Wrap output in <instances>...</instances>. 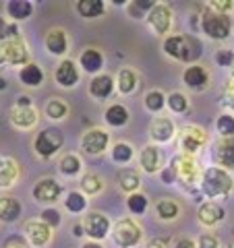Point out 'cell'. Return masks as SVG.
I'll use <instances>...</instances> for the list:
<instances>
[{"label":"cell","instance_id":"db71d44e","mask_svg":"<svg viewBox=\"0 0 234 248\" xmlns=\"http://www.w3.org/2000/svg\"><path fill=\"white\" fill-rule=\"evenodd\" d=\"M145 248H166V246H164V242H162V240L153 238V240H150V242L145 244Z\"/></svg>","mask_w":234,"mask_h":248},{"label":"cell","instance_id":"277c9868","mask_svg":"<svg viewBox=\"0 0 234 248\" xmlns=\"http://www.w3.org/2000/svg\"><path fill=\"white\" fill-rule=\"evenodd\" d=\"M65 145V135L60 133L58 128L48 126V128H42L40 133L35 135V141H33V149L35 153L44 159H50L54 157Z\"/></svg>","mask_w":234,"mask_h":248},{"label":"cell","instance_id":"c3c4849f","mask_svg":"<svg viewBox=\"0 0 234 248\" xmlns=\"http://www.w3.org/2000/svg\"><path fill=\"white\" fill-rule=\"evenodd\" d=\"M197 248H220V242L214 234H201L197 240Z\"/></svg>","mask_w":234,"mask_h":248},{"label":"cell","instance_id":"7a4b0ae2","mask_svg":"<svg viewBox=\"0 0 234 248\" xmlns=\"http://www.w3.org/2000/svg\"><path fill=\"white\" fill-rule=\"evenodd\" d=\"M199 188L203 192V197H207V199L228 197L234 188V180H232L230 172H226V170L217 168V166H212V168L203 170V174H201Z\"/></svg>","mask_w":234,"mask_h":248},{"label":"cell","instance_id":"9c48e42d","mask_svg":"<svg viewBox=\"0 0 234 248\" xmlns=\"http://www.w3.org/2000/svg\"><path fill=\"white\" fill-rule=\"evenodd\" d=\"M207 143V135L203 128L199 126H184L181 130V135H178V145H181L183 149V155H195L201 147Z\"/></svg>","mask_w":234,"mask_h":248},{"label":"cell","instance_id":"ba28073f","mask_svg":"<svg viewBox=\"0 0 234 248\" xmlns=\"http://www.w3.org/2000/svg\"><path fill=\"white\" fill-rule=\"evenodd\" d=\"M83 230H85V234L89 236V240L102 242V240L108 238V234H110V219L100 211H91L89 215H85Z\"/></svg>","mask_w":234,"mask_h":248},{"label":"cell","instance_id":"5b68a950","mask_svg":"<svg viewBox=\"0 0 234 248\" xmlns=\"http://www.w3.org/2000/svg\"><path fill=\"white\" fill-rule=\"evenodd\" d=\"M112 238L116 246L120 248H133L141 242V228L137 226L131 217H122L112 226Z\"/></svg>","mask_w":234,"mask_h":248},{"label":"cell","instance_id":"30bf717a","mask_svg":"<svg viewBox=\"0 0 234 248\" xmlns=\"http://www.w3.org/2000/svg\"><path fill=\"white\" fill-rule=\"evenodd\" d=\"M147 25L151 27V31L155 35H166L172 25V11H170L168 4L158 2L147 15Z\"/></svg>","mask_w":234,"mask_h":248},{"label":"cell","instance_id":"83f0119b","mask_svg":"<svg viewBox=\"0 0 234 248\" xmlns=\"http://www.w3.org/2000/svg\"><path fill=\"white\" fill-rule=\"evenodd\" d=\"M6 15L11 21H25L33 15V4L27 0H9L6 2Z\"/></svg>","mask_w":234,"mask_h":248},{"label":"cell","instance_id":"44dd1931","mask_svg":"<svg viewBox=\"0 0 234 248\" xmlns=\"http://www.w3.org/2000/svg\"><path fill=\"white\" fill-rule=\"evenodd\" d=\"M46 48L52 56H65L68 52V37L65 29H50L46 35Z\"/></svg>","mask_w":234,"mask_h":248},{"label":"cell","instance_id":"4fadbf2b","mask_svg":"<svg viewBox=\"0 0 234 248\" xmlns=\"http://www.w3.org/2000/svg\"><path fill=\"white\" fill-rule=\"evenodd\" d=\"M212 159L217 168L222 170H234V137L228 139H220L214 149H212Z\"/></svg>","mask_w":234,"mask_h":248},{"label":"cell","instance_id":"7dc6e473","mask_svg":"<svg viewBox=\"0 0 234 248\" xmlns=\"http://www.w3.org/2000/svg\"><path fill=\"white\" fill-rule=\"evenodd\" d=\"M216 62L220 66H232V62H234V52L232 50H217L216 52Z\"/></svg>","mask_w":234,"mask_h":248},{"label":"cell","instance_id":"681fc988","mask_svg":"<svg viewBox=\"0 0 234 248\" xmlns=\"http://www.w3.org/2000/svg\"><path fill=\"white\" fill-rule=\"evenodd\" d=\"M160 178H162V182H164V184H174V182H176V172H174V168H172V166L162 168Z\"/></svg>","mask_w":234,"mask_h":248},{"label":"cell","instance_id":"1f68e13d","mask_svg":"<svg viewBox=\"0 0 234 248\" xmlns=\"http://www.w3.org/2000/svg\"><path fill=\"white\" fill-rule=\"evenodd\" d=\"M81 168H83V161L77 157L75 153H67V155H62L60 161H58V170H60V174L62 176H68V178H73L81 172Z\"/></svg>","mask_w":234,"mask_h":248},{"label":"cell","instance_id":"ac0fdd59","mask_svg":"<svg viewBox=\"0 0 234 248\" xmlns=\"http://www.w3.org/2000/svg\"><path fill=\"white\" fill-rule=\"evenodd\" d=\"M54 79H56V83L60 85V87L71 89V87H75V85L79 83V68H77V64L73 60L67 58L56 66V71H54Z\"/></svg>","mask_w":234,"mask_h":248},{"label":"cell","instance_id":"4316f807","mask_svg":"<svg viewBox=\"0 0 234 248\" xmlns=\"http://www.w3.org/2000/svg\"><path fill=\"white\" fill-rule=\"evenodd\" d=\"M75 9L83 19L91 21V19L102 17L106 11V4H104V0H79V2L75 4Z\"/></svg>","mask_w":234,"mask_h":248},{"label":"cell","instance_id":"2e32d148","mask_svg":"<svg viewBox=\"0 0 234 248\" xmlns=\"http://www.w3.org/2000/svg\"><path fill=\"white\" fill-rule=\"evenodd\" d=\"M224 217H226L224 207L220 203H216V201H205V203H201L197 209V219L201 226H205V228L217 226L220 221H224Z\"/></svg>","mask_w":234,"mask_h":248},{"label":"cell","instance_id":"6f0895ef","mask_svg":"<svg viewBox=\"0 0 234 248\" xmlns=\"http://www.w3.org/2000/svg\"><path fill=\"white\" fill-rule=\"evenodd\" d=\"M2 89H6V79H2V77H0V91Z\"/></svg>","mask_w":234,"mask_h":248},{"label":"cell","instance_id":"b9f144b4","mask_svg":"<svg viewBox=\"0 0 234 248\" xmlns=\"http://www.w3.org/2000/svg\"><path fill=\"white\" fill-rule=\"evenodd\" d=\"M133 155H135V151H133V147L129 143H116L112 147V159L116 164H129Z\"/></svg>","mask_w":234,"mask_h":248},{"label":"cell","instance_id":"d590c367","mask_svg":"<svg viewBox=\"0 0 234 248\" xmlns=\"http://www.w3.org/2000/svg\"><path fill=\"white\" fill-rule=\"evenodd\" d=\"M46 116L50 120H62L68 116V106L65 99H58V97H52L48 104H46Z\"/></svg>","mask_w":234,"mask_h":248},{"label":"cell","instance_id":"8992f818","mask_svg":"<svg viewBox=\"0 0 234 248\" xmlns=\"http://www.w3.org/2000/svg\"><path fill=\"white\" fill-rule=\"evenodd\" d=\"M170 166L176 172V182H183L186 188L195 186V182L199 180V168L197 161L193 159V155H176Z\"/></svg>","mask_w":234,"mask_h":248},{"label":"cell","instance_id":"11a10c76","mask_svg":"<svg viewBox=\"0 0 234 248\" xmlns=\"http://www.w3.org/2000/svg\"><path fill=\"white\" fill-rule=\"evenodd\" d=\"M73 236H77V238H81V236H85L83 223H75V226H73Z\"/></svg>","mask_w":234,"mask_h":248},{"label":"cell","instance_id":"816d5d0a","mask_svg":"<svg viewBox=\"0 0 234 248\" xmlns=\"http://www.w3.org/2000/svg\"><path fill=\"white\" fill-rule=\"evenodd\" d=\"M174 248H197V244H195L191 238H178Z\"/></svg>","mask_w":234,"mask_h":248},{"label":"cell","instance_id":"ee69618b","mask_svg":"<svg viewBox=\"0 0 234 248\" xmlns=\"http://www.w3.org/2000/svg\"><path fill=\"white\" fill-rule=\"evenodd\" d=\"M40 219H42L44 223H48L50 228H58L60 221H62V217H60V213H58L54 207H48V209H44V211H42Z\"/></svg>","mask_w":234,"mask_h":248},{"label":"cell","instance_id":"d4e9b609","mask_svg":"<svg viewBox=\"0 0 234 248\" xmlns=\"http://www.w3.org/2000/svg\"><path fill=\"white\" fill-rule=\"evenodd\" d=\"M21 203L13 197H0V221L13 223L21 217Z\"/></svg>","mask_w":234,"mask_h":248},{"label":"cell","instance_id":"e575fe53","mask_svg":"<svg viewBox=\"0 0 234 248\" xmlns=\"http://www.w3.org/2000/svg\"><path fill=\"white\" fill-rule=\"evenodd\" d=\"M158 4L155 0H131V2L127 4V11L133 19H143L150 15V11L153 9V6Z\"/></svg>","mask_w":234,"mask_h":248},{"label":"cell","instance_id":"f1b7e54d","mask_svg":"<svg viewBox=\"0 0 234 248\" xmlns=\"http://www.w3.org/2000/svg\"><path fill=\"white\" fill-rule=\"evenodd\" d=\"M104 118H106V122L110 124L112 128H120V126H124V124L129 122L131 114H129V110L122 104H112L110 108H106Z\"/></svg>","mask_w":234,"mask_h":248},{"label":"cell","instance_id":"8d00e7d4","mask_svg":"<svg viewBox=\"0 0 234 248\" xmlns=\"http://www.w3.org/2000/svg\"><path fill=\"white\" fill-rule=\"evenodd\" d=\"M145 108L150 112H153V114H158V112H162L164 108H166V95H164L162 91H158V89H153V91H150V93H145Z\"/></svg>","mask_w":234,"mask_h":248},{"label":"cell","instance_id":"d6a6232c","mask_svg":"<svg viewBox=\"0 0 234 248\" xmlns=\"http://www.w3.org/2000/svg\"><path fill=\"white\" fill-rule=\"evenodd\" d=\"M65 209L68 213H83L87 209V197L83 195L79 190H71L67 192V199H65Z\"/></svg>","mask_w":234,"mask_h":248},{"label":"cell","instance_id":"52a82bcc","mask_svg":"<svg viewBox=\"0 0 234 248\" xmlns=\"http://www.w3.org/2000/svg\"><path fill=\"white\" fill-rule=\"evenodd\" d=\"M0 62L13 66H25L29 64V52L25 48V44L21 40H9V42H0Z\"/></svg>","mask_w":234,"mask_h":248},{"label":"cell","instance_id":"8fae6325","mask_svg":"<svg viewBox=\"0 0 234 248\" xmlns=\"http://www.w3.org/2000/svg\"><path fill=\"white\" fill-rule=\"evenodd\" d=\"M108 143H110V137L104 128L93 126L89 130H85V135L81 137V149L89 155H100L108 149Z\"/></svg>","mask_w":234,"mask_h":248},{"label":"cell","instance_id":"680465c9","mask_svg":"<svg viewBox=\"0 0 234 248\" xmlns=\"http://www.w3.org/2000/svg\"><path fill=\"white\" fill-rule=\"evenodd\" d=\"M230 75H232V81H234V62H232V66H230Z\"/></svg>","mask_w":234,"mask_h":248},{"label":"cell","instance_id":"6da1fadb","mask_svg":"<svg viewBox=\"0 0 234 248\" xmlns=\"http://www.w3.org/2000/svg\"><path fill=\"white\" fill-rule=\"evenodd\" d=\"M164 52L174 60L195 64L203 54V44L195 35H168L164 40Z\"/></svg>","mask_w":234,"mask_h":248},{"label":"cell","instance_id":"7c38bea8","mask_svg":"<svg viewBox=\"0 0 234 248\" xmlns=\"http://www.w3.org/2000/svg\"><path fill=\"white\" fill-rule=\"evenodd\" d=\"M62 197V184L56 182L54 178H40L33 186V199L37 203L52 205Z\"/></svg>","mask_w":234,"mask_h":248},{"label":"cell","instance_id":"4dcf8cb0","mask_svg":"<svg viewBox=\"0 0 234 248\" xmlns=\"http://www.w3.org/2000/svg\"><path fill=\"white\" fill-rule=\"evenodd\" d=\"M137 73L133 71V68H120L118 71V77H116V87H118V91L122 93V95H129V93H133L137 89Z\"/></svg>","mask_w":234,"mask_h":248},{"label":"cell","instance_id":"d6986e66","mask_svg":"<svg viewBox=\"0 0 234 248\" xmlns=\"http://www.w3.org/2000/svg\"><path fill=\"white\" fill-rule=\"evenodd\" d=\"M183 83H184L189 89H193V91H203V89L207 87V83H209V73L205 71L203 66L191 64V66L184 68V73H183Z\"/></svg>","mask_w":234,"mask_h":248},{"label":"cell","instance_id":"7bdbcfd3","mask_svg":"<svg viewBox=\"0 0 234 248\" xmlns=\"http://www.w3.org/2000/svg\"><path fill=\"white\" fill-rule=\"evenodd\" d=\"M9 40H19V27L15 23H4V19H0V42Z\"/></svg>","mask_w":234,"mask_h":248},{"label":"cell","instance_id":"f5cc1de1","mask_svg":"<svg viewBox=\"0 0 234 248\" xmlns=\"http://www.w3.org/2000/svg\"><path fill=\"white\" fill-rule=\"evenodd\" d=\"M15 106L27 108V106H33V104H31V97H27V95H19V99H17V104H15Z\"/></svg>","mask_w":234,"mask_h":248},{"label":"cell","instance_id":"9f6ffc18","mask_svg":"<svg viewBox=\"0 0 234 248\" xmlns=\"http://www.w3.org/2000/svg\"><path fill=\"white\" fill-rule=\"evenodd\" d=\"M81 248H104V246L100 244V242H93V240H89V242H85Z\"/></svg>","mask_w":234,"mask_h":248},{"label":"cell","instance_id":"f35d334b","mask_svg":"<svg viewBox=\"0 0 234 248\" xmlns=\"http://www.w3.org/2000/svg\"><path fill=\"white\" fill-rule=\"evenodd\" d=\"M166 106H168L174 114H184L186 110H189V99H186L184 93L172 91V93H170V95L166 97Z\"/></svg>","mask_w":234,"mask_h":248},{"label":"cell","instance_id":"bcb514c9","mask_svg":"<svg viewBox=\"0 0 234 248\" xmlns=\"http://www.w3.org/2000/svg\"><path fill=\"white\" fill-rule=\"evenodd\" d=\"M205 9L214 11V13H220V15H230V11L234 9V2H230V0H226V2H217V0H214V2H207Z\"/></svg>","mask_w":234,"mask_h":248},{"label":"cell","instance_id":"91938a15","mask_svg":"<svg viewBox=\"0 0 234 248\" xmlns=\"http://www.w3.org/2000/svg\"><path fill=\"white\" fill-rule=\"evenodd\" d=\"M228 248H234V240H232V242H230V244H228Z\"/></svg>","mask_w":234,"mask_h":248},{"label":"cell","instance_id":"3957f363","mask_svg":"<svg viewBox=\"0 0 234 248\" xmlns=\"http://www.w3.org/2000/svg\"><path fill=\"white\" fill-rule=\"evenodd\" d=\"M199 19H201V31H203L209 40L224 42L230 37V33H232V17L230 15H220V13L205 9Z\"/></svg>","mask_w":234,"mask_h":248},{"label":"cell","instance_id":"7402d4cb","mask_svg":"<svg viewBox=\"0 0 234 248\" xmlns=\"http://www.w3.org/2000/svg\"><path fill=\"white\" fill-rule=\"evenodd\" d=\"M79 64L83 66L85 73H89V75L96 77L104 68V54L100 52V50H96V48H85L81 52Z\"/></svg>","mask_w":234,"mask_h":248},{"label":"cell","instance_id":"ab89813d","mask_svg":"<svg viewBox=\"0 0 234 248\" xmlns=\"http://www.w3.org/2000/svg\"><path fill=\"white\" fill-rule=\"evenodd\" d=\"M216 130L220 133L222 139L234 137V116L228 114V112L220 114V116H217V120H216Z\"/></svg>","mask_w":234,"mask_h":248},{"label":"cell","instance_id":"60d3db41","mask_svg":"<svg viewBox=\"0 0 234 248\" xmlns=\"http://www.w3.org/2000/svg\"><path fill=\"white\" fill-rule=\"evenodd\" d=\"M147 205H150V201H147V197L141 195V192H133V195H129V199H127V207H129V211L133 215L145 213Z\"/></svg>","mask_w":234,"mask_h":248},{"label":"cell","instance_id":"9a60e30c","mask_svg":"<svg viewBox=\"0 0 234 248\" xmlns=\"http://www.w3.org/2000/svg\"><path fill=\"white\" fill-rule=\"evenodd\" d=\"M25 238L29 240L31 246L42 248L52 240V228L48 223H44L42 219H33L25 223Z\"/></svg>","mask_w":234,"mask_h":248},{"label":"cell","instance_id":"f546056e","mask_svg":"<svg viewBox=\"0 0 234 248\" xmlns=\"http://www.w3.org/2000/svg\"><path fill=\"white\" fill-rule=\"evenodd\" d=\"M118 186L124 192L133 195V192H137V188L141 186V176L133 168H122L118 172Z\"/></svg>","mask_w":234,"mask_h":248},{"label":"cell","instance_id":"5bb4252c","mask_svg":"<svg viewBox=\"0 0 234 248\" xmlns=\"http://www.w3.org/2000/svg\"><path fill=\"white\" fill-rule=\"evenodd\" d=\"M139 166L145 174H158L164 168V153L158 145H145L139 153Z\"/></svg>","mask_w":234,"mask_h":248},{"label":"cell","instance_id":"484cf974","mask_svg":"<svg viewBox=\"0 0 234 248\" xmlns=\"http://www.w3.org/2000/svg\"><path fill=\"white\" fill-rule=\"evenodd\" d=\"M19 81L25 85V87H40V85L44 83V71L35 64V62H29V64L21 66Z\"/></svg>","mask_w":234,"mask_h":248},{"label":"cell","instance_id":"836d02e7","mask_svg":"<svg viewBox=\"0 0 234 248\" xmlns=\"http://www.w3.org/2000/svg\"><path fill=\"white\" fill-rule=\"evenodd\" d=\"M155 213H158V217L164 219V221H172V219L178 217L181 209H178V205L174 203L172 199H160L158 205H155Z\"/></svg>","mask_w":234,"mask_h":248},{"label":"cell","instance_id":"74e56055","mask_svg":"<svg viewBox=\"0 0 234 248\" xmlns=\"http://www.w3.org/2000/svg\"><path fill=\"white\" fill-rule=\"evenodd\" d=\"M102 188H104V182H102V178H100L98 174H85L81 178L83 195H98V192H102Z\"/></svg>","mask_w":234,"mask_h":248},{"label":"cell","instance_id":"ffe728a7","mask_svg":"<svg viewBox=\"0 0 234 248\" xmlns=\"http://www.w3.org/2000/svg\"><path fill=\"white\" fill-rule=\"evenodd\" d=\"M11 122L17 128L27 130L31 126H35V122H37V110H35L33 106H27V108L13 106V110H11Z\"/></svg>","mask_w":234,"mask_h":248},{"label":"cell","instance_id":"e0dca14e","mask_svg":"<svg viewBox=\"0 0 234 248\" xmlns=\"http://www.w3.org/2000/svg\"><path fill=\"white\" fill-rule=\"evenodd\" d=\"M176 135V126L174 122L166 118V116H158V118H153L151 124H150V137L153 143H168L172 141Z\"/></svg>","mask_w":234,"mask_h":248},{"label":"cell","instance_id":"cb8c5ba5","mask_svg":"<svg viewBox=\"0 0 234 248\" xmlns=\"http://www.w3.org/2000/svg\"><path fill=\"white\" fill-rule=\"evenodd\" d=\"M19 166L13 157H0V188H9L17 182Z\"/></svg>","mask_w":234,"mask_h":248},{"label":"cell","instance_id":"603a6c76","mask_svg":"<svg viewBox=\"0 0 234 248\" xmlns=\"http://www.w3.org/2000/svg\"><path fill=\"white\" fill-rule=\"evenodd\" d=\"M114 81L110 75H96L89 83V95L96 99H108L114 91Z\"/></svg>","mask_w":234,"mask_h":248},{"label":"cell","instance_id":"f6af8a7d","mask_svg":"<svg viewBox=\"0 0 234 248\" xmlns=\"http://www.w3.org/2000/svg\"><path fill=\"white\" fill-rule=\"evenodd\" d=\"M2 248H31V244H29V240L25 236L15 234V236H9V238L4 240Z\"/></svg>","mask_w":234,"mask_h":248},{"label":"cell","instance_id":"f907efd6","mask_svg":"<svg viewBox=\"0 0 234 248\" xmlns=\"http://www.w3.org/2000/svg\"><path fill=\"white\" fill-rule=\"evenodd\" d=\"M224 99H226V104H228L230 108H234V81H230L228 85H226V95H224Z\"/></svg>","mask_w":234,"mask_h":248}]
</instances>
